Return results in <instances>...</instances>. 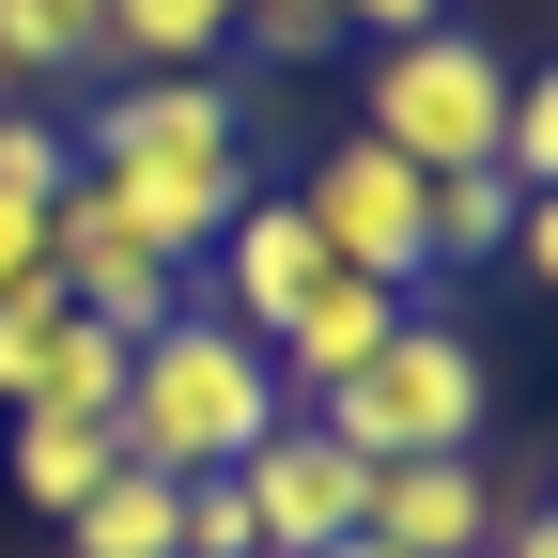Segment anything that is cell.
<instances>
[{"mask_svg": "<svg viewBox=\"0 0 558 558\" xmlns=\"http://www.w3.org/2000/svg\"><path fill=\"white\" fill-rule=\"evenodd\" d=\"M171 512H186V481H156V465H109L78 512H62V543L78 558H171Z\"/></svg>", "mask_w": 558, "mask_h": 558, "instance_id": "cell-12", "label": "cell"}, {"mask_svg": "<svg viewBox=\"0 0 558 558\" xmlns=\"http://www.w3.org/2000/svg\"><path fill=\"white\" fill-rule=\"evenodd\" d=\"M279 418H295V403H279L264 341H233L218 311H171L156 341H124V403H109L124 465H156V481H233Z\"/></svg>", "mask_w": 558, "mask_h": 558, "instance_id": "cell-2", "label": "cell"}, {"mask_svg": "<svg viewBox=\"0 0 558 558\" xmlns=\"http://www.w3.org/2000/svg\"><path fill=\"white\" fill-rule=\"evenodd\" d=\"M512 202H527L512 171H435V202H418V248H435V279H450V264H497V248H512Z\"/></svg>", "mask_w": 558, "mask_h": 558, "instance_id": "cell-14", "label": "cell"}, {"mask_svg": "<svg viewBox=\"0 0 558 558\" xmlns=\"http://www.w3.org/2000/svg\"><path fill=\"white\" fill-rule=\"evenodd\" d=\"M109 465H124L109 418H78V403H16V497H32V512H78Z\"/></svg>", "mask_w": 558, "mask_h": 558, "instance_id": "cell-11", "label": "cell"}, {"mask_svg": "<svg viewBox=\"0 0 558 558\" xmlns=\"http://www.w3.org/2000/svg\"><path fill=\"white\" fill-rule=\"evenodd\" d=\"M0 109H32V94H16V78H0Z\"/></svg>", "mask_w": 558, "mask_h": 558, "instance_id": "cell-26", "label": "cell"}, {"mask_svg": "<svg viewBox=\"0 0 558 558\" xmlns=\"http://www.w3.org/2000/svg\"><path fill=\"white\" fill-rule=\"evenodd\" d=\"M388 558H481L497 543V465L481 450H418V465H373V512H357Z\"/></svg>", "mask_w": 558, "mask_h": 558, "instance_id": "cell-9", "label": "cell"}, {"mask_svg": "<svg viewBox=\"0 0 558 558\" xmlns=\"http://www.w3.org/2000/svg\"><path fill=\"white\" fill-rule=\"evenodd\" d=\"M357 140H388L403 171H497V140H512V62L481 47L465 16H435V32H403V47H373V94H357Z\"/></svg>", "mask_w": 558, "mask_h": 558, "instance_id": "cell-4", "label": "cell"}, {"mask_svg": "<svg viewBox=\"0 0 558 558\" xmlns=\"http://www.w3.org/2000/svg\"><path fill=\"white\" fill-rule=\"evenodd\" d=\"M481 388H497V373H481V341L435 326V311H403L373 357L341 373L326 403H295V418H326L357 465H418V450H481Z\"/></svg>", "mask_w": 558, "mask_h": 558, "instance_id": "cell-3", "label": "cell"}, {"mask_svg": "<svg viewBox=\"0 0 558 558\" xmlns=\"http://www.w3.org/2000/svg\"><path fill=\"white\" fill-rule=\"evenodd\" d=\"M109 47V0H0V78H78V62Z\"/></svg>", "mask_w": 558, "mask_h": 558, "instance_id": "cell-15", "label": "cell"}, {"mask_svg": "<svg viewBox=\"0 0 558 558\" xmlns=\"http://www.w3.org/2000/svg\"><path fill=\"white\" fill-rule=\"evenodd\" d=\"M497 264H527L543 295H558V186H527V202H512V248H497Z\"/></svg>", "mask_w": 558, "mask_h": 558, "instance_id": "cell-21", "label": "cell"}, {"mask_svg": "<svg viewBox=\"0 0 558 558\" xmlns=\"http://www.w3.org/2000/svg\"><path fill=\"white\" fill-rule=\"evenodd\" d=\"M388 326H403V295H388V279H341V264H326L311 295H295V326L264 341V373H279V403H326V388L357 373V357H373Z\"/></svg>", "mask_w": 558, "mask_h": 558, "instance_id": "cell-10", "label": "cell"}, {"mask_svg": "<svg viewBox=\"0 0 558 558\" xmlns=\"http://www.w3.org/2000/svg\"><path fill=\"white\" fill-rule=\"evenodd\" d=\"M497 171H512V186H558V62H527V78H512V140H497Z\"/></svg>", "mask_w": 558, "mask_h": 558, "instance_id": "cell-19", "label": "cell"}, {"mask_svg": "<svg viewBox=\"0 0 558 558\" xmlns=\"http://www.w3.org/2000/svg\"><path fill=\"white\" fill-rule=\"evenodd\" d=\"M481 558H558V497H497V543Z\"/></svg>", "mask_w": 558, "mask_h": 558, "instance_id": "cell-22", "label": "cell"}, {"mask_svg": "<svg viewBox=\"0 0 558 558\" xmlns=\"http://www.w3.org/2000/svg\"><path fill=\"white\" fill-rule=\"evenodd\" d=\"M47 279V218H16V202H0V295H32Z\"/></svg>", "mask_w": 558, "mask_h": 558, "instance_id": "cell-24", "label": "cell"}, {"mask_svg": "<svg viewBox=\"0 0 558 558\" xmlns=\"http://www.w3.org/2000/svg\"><path fill=\"white\" fill-rule=\"evenodd\" d=\"M109 47L140 62V78H218L233 0H109Z\"/></svg>", "mask_w": 558, "mask_h": 558, "instance_id": "cell-13", "label": "cell"}, {"mask_svg": "<svg viewBox=\"0 0 558 558\" xmlns=\"http://www.w3.org/2000/svg\"><path fill=\"white\" fill-rule=\"evenodd\" d=\"M326 558H388V543H373V527H341V543H326Z\"/></svg>", "mask_w": 558, "mask_h": 558, "instance_id": "cell-25", "label": "cell"}, {"mask_svg": "<svg viewBox=\"0 0 558 558\" xmlns=\"http://www.w3.org/2000/svg\"><path fill=\"white\" fill-rule=\"evenodd\" d=\"M418 202H435V171H403L388 140H326L311 186H295V218L341 279H388V295H418L435 279V248H418Z\"/></svg>", "mask_w": 558, "mask_h": 558, "instance_id": "cell-5", "label": "cell"}, {"mask_svg": "<svg viewBox=\"0 0 558 558\" xmlns=\"http://www.w3.org/2000/svg\"><path fill=\"white\" fill-rule=\"evenodd\" d=\"M47 279H62V295H78L109 341H156V326L186 311V264H171V248H140V218H124L94 171L47 202Z\"/></svg>", "mask_w": 558, "mask_h": 558, "instance_id": "cell-6", "label": "cell"}, {"mask_svg": "<svg viewBox=\"0 0 558 558\" xmlns=\"http://www.w3.org/2000/svg\"><path fill=\"white\" fill-rule=\"evenodd\" d=\"M78 171L140 218V248L202 264L233 233V202H248V109H233V78H124L78 124Z\"/></svg>", "mask_w": 558, "mask_h": 558, "instance_id": "cell-1", "label": "cell"}, {"mask_svg": "<svg viewBox=\"0 0 558 558\" xmlns=\"http://www.w3.org/2000/svg\"><path fill=\"white\" fill-rule=\"evenodd\" d=\"M32 403H78V418H109L124 403V341L94 326V311H62V341H47V388Z\"/></svg>", "mask_w": 558, "mask_h": 558, "instance_id": "cell-17", "label": "cell"}, {"mask_svg": "<svg viewBox=\"0 0 558 558\" xmlns=\"http://www.w3.org/2000/svg\"><path fill=\"white\" fill-rule=\"evenodd\" d=\"M233 497H248V527H264V558H326L341 527L373 512V465L326 435V418H279V435L233 465Z\"/></svg>", "mask_w": 558, "mask_h": 558, "instance_id": "cell-7", "label": "cell"}, {"mask_svg": "<svg viewBox=\"0 0 558 558\" xmlns=\"http://www.w3.org/2000/svg\"><path fill=\"white\" fill-rule=\"evenodd\" d=\"M62 186H78V124H47V109H0V202H16V218H47Z\"/></svg>", "mask_w": 558, "mask_h": 558, "instance_id": "cell-16", "label": "cell"}, {"mask_svg": "<svg viewBox=\"0 0 558 558\" xmlns=\"http://www.w3.org/2000/svg\"><path fill=\"white\" fill-rule=\"evenodd\" d=\"M202 264H218V279H186V311H218L233 341H279V326H295V295H311V279H326V248H311V218H295V186H248L233 202V233L218 248H202Z\"/></svg>", "mask_w": 558, "mask_h": 558, "instance_id": "cell-8", "label": "cell"}, {"mask_svg": "<svg viewBox=\"0 0 558 558\" xmlns=\"http://www.w3.org/2000/svg\"><path fill=\"white\" fill-rule=\"evenodd\" d=\"M62 311H78L62 279H32V295H0V403H32V388H47V341H62Z\"/></svg>", "mask_w": 558, "mask_h": 558, "instance_id": "cell-18", "label": "cell"}, {"mask_svg": "<svg viewBox=\"0 0 558 558\" xmlns=\"http://www.w3.org/2000/svg\"><path fill=\"white\" fill-rule=\"evenodd\" d=\"M233 32H248V47H279V62L341 47V16H326V0H233Z\"/></svg>", "mask_w": 558, "mask_h": 558, "instance_id": "cell-20", "label": "cell"}, {"mask_svg": "<svg viewBox=\"0 0 558 558\" xmlns=\"http://www.w3.org/2000/svg\"><path fill=\"white\" fill-rule=\"evenodd\" d=\"M326 16H341V32H373V47H403V32H435L450 0H326Z\"/></svg>", "mask_w": 558, "mask_h": 558, "instance_id": "cell-23", "label": "cell"}]
</instances>
